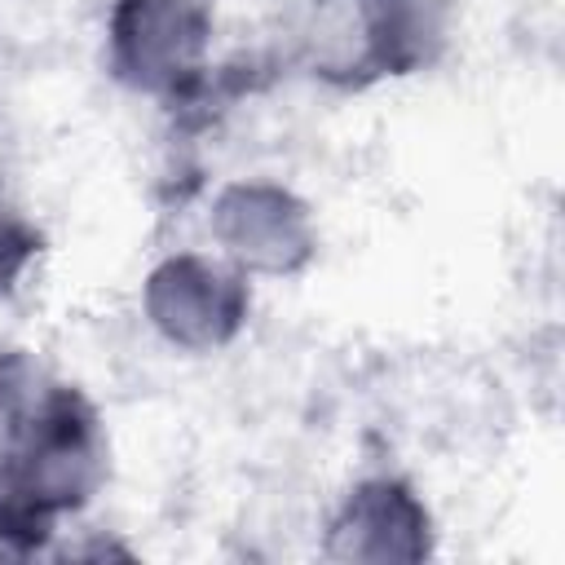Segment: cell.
Wrapping results in <instances>:
<instances>
[{
    "mask_svg": "<svg viewBox=\"0 0 565 565\" xmlns=\"http://www.w3.org/2000/svg\"><path fill=\"white\" fill-rule=\"evenodd\" d=\"M115 66L141 88H172L194 75L207 44L203 0H119L110 22Z\"/></svg>",
    "mask_w": 565,
    "mask_h": 565,
    "instance_id": "obj_1",
    "label": "cell"
},
{
    "mask_svg": "<svg viewBox=\"0 0 565 565\" xmlns=\"http://www.w3.org/2000/svg\"><path fill=\"white\" fill-rule=\"evenodd\" d=\"M146 305H150L154 327L168 340H177L185 349H212L238 331V322L247 313V291L238 278L212 269L207 260L181 256V260H168L163 269H154L150 287H146Z\"/></svg>",
    "mask_w": 565,
    "mask_h": 565,
    "instance_id": "obj_2",
    "label": "cell"
},
{
    "mask_svg": "<svg viewBox=\"0 0 565 565\" xmlns=\"http://www.w3.org/2000/svg\"><path fill=\"white\" fill-rule=\"evenodd\" d=\"M216 230L225 247L265 274H287L309 256V221L305 207L269 185H238L216 207Z\"/></svg>",
    "mask_w": 565,
    "mask_h": 565,
    "instance_id": "obj_3",
    "label": "cell"
},
{
    "mask_svg": "<svg viewBox=\"0 0 565 565\" xmlns=\"http://www.w3.org/2000/svg\"><path fill=\"white\" fill-rule=\"evenodd\" d=\"M35 252H40V238H35L13 212L0 207V291L22 274V265H26Z\"/></svg>",
    "mask_w": 565,
    "mask_h": 565,
    "instance_id": "obj_4",
    "label": "cell"
}]
</instances>
